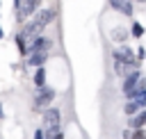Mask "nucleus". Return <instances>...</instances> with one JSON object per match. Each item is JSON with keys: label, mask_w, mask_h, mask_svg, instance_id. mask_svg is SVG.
<instances>
[{"label": "nucleus", "mask_w": 146, "mask_h": 139, "mask_svg": "<svg viewBox=\"0 0 146 139\" xmlns=\"http://www.w3.org/2000/svg\"><path fill=\"white\" fill-rule=\"evenodd\" d=\"M32 139H46V132H43V128H36V130H34V134H32Z\"/></svg>", "instance_id": "6ab92c4d"}, {"label": "nucleus", "mask_w": 146, "mask_h": 139, "mask_svg": "<svg viewBox=\"0 0 146 139\" xmlns=\"http://www.w3.org/2000/svg\"><path fill=\"white\" fill-rule=\"evenodd\" d=\"M5 39V30H2V23H0V41Z\"/></svg>", "instance_id": "aec40b11"}, {"label": "nucleus", "mask_w": 146, "mask_h": 139, "mask_svg": "<svg viewBox=\"0 0 146 139\" xmlns=\"http://www.w3.org/2000/svg\"><path fill=\"white\" fill-rule=\"evenodd\" d=\"M41 128L46 132V139H50L52 134L59 132V128H62V112H59V107L50 105V107H46L41 112Z\"/></svg>", "instance_id": "f03ea898"}, {"label": "nucleus", "mask_w": 146, "mask_h": 139, "mask_svg": "<svg viewBox=\"0 0 146 139\" xmlns=\"http://www.w3.org/2000/svg\"><path fill=\"white\" fill-rule=\"evenodd\" d=\"M41 2L43 0H14V16H16V21L23 25L27 18H32L39 11Z\"/></svg>", "instance_id": "7ed1b4c3"}, {"label": "nucleus", "mask_w": 146, "mask_h": 139, "mask_svg": "<svg viewBox=\"0 0 146 139\" xmlns=\"http://www.w3.org/2000/svg\"><path fill=\"white\" fill-rule=\"evenodd\" d=\"M137 112H139L137 103H135V100H125V105H123V114H125V116H132V114H137Z\"/></svg>", "instance_id": "dca6fc26"}, {"label": "nucleus", "mask_w": 146, "mask_h": 139, "mask_svg": "<svg viewBox=\"0 0 146 139\" xmlns=\"http://www.w3.org/2000/svg\"><path fill=\"white\" fill-rule=\"evenodd\" d=\"M48 59H50V52H30L25 57V64L30 68H39V66H46Z\"/></svg>", "instance_id": "9d476101"}, {"label": "nucleus", "mask_w": 146, "mask_h": 139, "mask_svg": "<svg viewBox=\"0 0 146 139\" xmlns=\"http://www.w3.org/2000/svg\"><path fill=\"white\" fill-rule=\"evenodd\" d=\"M14 43H16V50H18V55H21V57H27V39H23V36L16 32V36H14Z\"/></svg>", "instance_id": "4468645a"}, {"label": "nucleus", "mask_w": 146, "mask_h": 139, "mask_svg": "<svg viewBox=\"0 0 146 139\" xmlns=\"http://www.w3.org/2000/svg\"><path fill=\"white\" fill-rule=\"evenodd\" d=\"M130 139H146V128H139V130H130Z\"/></svg>", "instance_id": "f3484780"}, {"label": "nucleus", "mask_w": 146, "mask_h": 139, "mask_svg": "<svg viewBox=\"0 0 146 139\" xmlns=\"http://www.w3.org/2000/svg\"><path fill=\"white\" fill-rule=\"evenodd\" d=\"M32 82H34V87H36V89H41V87H46V66H39V68H34V75H32Z\"/></svg>", "instance_id": "ddd939ff"}, {"label": "nucleus", "mask_w": 146, "mask_h": 139, "mask_svg": "<svg viewBox=\"0 0 146 139\" xmlns=\"http://www.w3.org/2000/svg\"><path fill=\"white\" fill-rule=\"evenodd\" d=\"M135 55H137V62H139V64H141V62H144V59H146V48H144V46H139V48H137V50H135Z\"/></svg>", "instance_id": "a211bd4d"}, {"label": "nucleus", "mask_w": 146, "mask_h": 139, "mask_svg": "<svg viewBox=\"0 0 146 139\" xmlns=\"http://www.w3.org/2000/svg\"><path fill=\"white\" fill-rule=\"evenodd\" d=\"M128 39H130V30H128V27L116 25V27L110 30V41H112L114 46H121V43H125Z\"/></svg>", "instance_id": "1a4fd4ad"}, {"label": "nucleus", "mask_w": 146, "mask_h": 139, "mask_svg": "<svg viewBox=\"0 0 146 139\" xmlns=\"http://www.w3.org/2000/svg\"><path fill=\"white\" fill-rule=\"evenodd\" d=\"M55 18H57V9H55V7L39 9V11H36V16L27 18V21L21 25L18 34H21L23 39H27V43H30V41H32V39H36L39 34H43V30H46L48 25H52V23H55Z\"/></svg>", "instance_id": "f257e3e1"}, {"label": "nucleus", "mask_w": 146, "mask_h": 139, "mask_svg": "<svg viewBox=\"0 0 146 139\" xmlns=\"http://www.w3.org/2000/svg\"><path fill=\"white\" fill-rule=\"evenodd\" d=\"M55 96H57V91L52 87H48V84L41 87V89H36V96L32 100V112H43L46 107H50L55 103Z\"/></svg>", "instance_id": "20e7f679"}, {"label": "nucleus", "mask_w": 146, "mask_h": 139, "mask_svg": "<svg viewBox=\"0 0 146 139\" xmlns=\"http://www.w3.org/2000/svg\"><path fill=\"white\" fill-rule=\"evenodd\" d=\"M141 77H144V71L137 68V71H130V73L121 80V93L125 96V100H132V98H135V93H137V84H139Z\"/></svg>", "instance_id": "39448f33"}, {"label": "nucleus", "mask_w": 146, "mask_h": 139, "mask_svg": "<svg viewBox=\"0 0 146 139\" xmlns=\"http://www.w3.org/2000/svg\"><path fill=\"white\" fill-rule=\"evenodd\" d=\"M112 68H114V75H116V77H121V80H123V77H125L130 71H137V68H132L130 64L119 62V59H112Z\"/></svg>", "instance_id": "f8f14e48"}, {"label": "nucleus", "mask_w": 146, "mask_h": 139, "mask_svg": "<svg viewBox=\"0 0 146 139\" xmlns=\"http://www.w3.org/2000/svg\"><path fill=\"white\" fill-rule=\"evenodd\" d=\"M139 128H146V107L128 116V130H139Z\"/></svg>", "instance_id": "9b49d317"}, {"label": "nucleus", "mask_w": 146, "mask_h": 139, "mask_svg": "<svg viewBox=\"0 0 146 139\" xmlns=\"http://www.w3.org/2000/svg\"><path fill=\"white\" fill-rule=\"evenodd\" d=\"M110 2V9H114L116 14L125 16V18H132L135 14V2L132 0H107Z\"/></svg>", "instance_id": "6e6552de"}, {"label": "nucleus", "mask_w": 146, "mask_h": 139, "mask_svg": "<svg viewBox=\"0 0 146 139\" xmlns=\"http://www.w3.org/2000/svg\"><path fill=\"white\" fill-rule=\"evenodd\" d=\"M0 118H5V109H2V103H0Z\"/></svg>", "instance_id": "412c9836"}, {"label": "nucleus", "mask_w": 146, "mask_h": 139, "mask_svg": "<svg viewBox=\"0 0 146 139\" xmlns=\"http://www.w3.org/2000/svg\"><path fill=\"white\" fill-rule=\"evenodd\" d=\"M144 32H146V27H144L139 21H132V25H130V36H132V39H141Z\"/></svg>", "instance_id": "2eb2a0df"}, {"label": "nucleus", "mask_w": 146, "mask_h": 139, "mask_svg": "<svg viewBox=\"0 0 146 139\" xmlns=\"http://www.w3.org/2000/svg\"><path fill=\"white\" fill-rule=\"evenodd\" d=\"M112 59H119V62H125V64H130L132 68H139V62H137V55H135V50H132L130 46H125V43H121V46H114V50H112Z\"/></svg>", "instance_id": "423d86ee"}, {"label": "nucleus", "mask_w": 146, "mask_h": 139, "mask_svg": "<svg viewBox=\"0 0 146 139\" xmlns=\"http://www.w3.org/2000/svg\"><path fill=\"white\" fill-rule=\"evenodd\" d=\"M52 48H55V39L48 34H39L36 39H32L27 43V55L30 52H50Z\"/></svg>", "instance_id": "0eeeda50"}, {"label": "nucleus", "mask_w": 146, "mask_h": 139, "mask_svg": "<svg viewBox=\"0 0 146 139\" xmlns=\"http://www.w3.org/2000/svg\"><path fill=\"white\" fill-rule=\"evenodd\" d=\"M132 2H139V5H146V0H132Z\"/></svg>", "instance_id": "4be33fe9"}, {"label": "nucleus", "mask_w": 146, "mask_h": 139, "mask_svg": "<svg viewBox=\"0 0 146 139\" xmlns=\"http://www.w3.org/2000/svg\"><path fill=\"white\" fill-rule=\"evenodd\" d=\"M0 9H2V0H0Z\"/></svg>", "instance_id": "5701e85b"}]
</instances>
